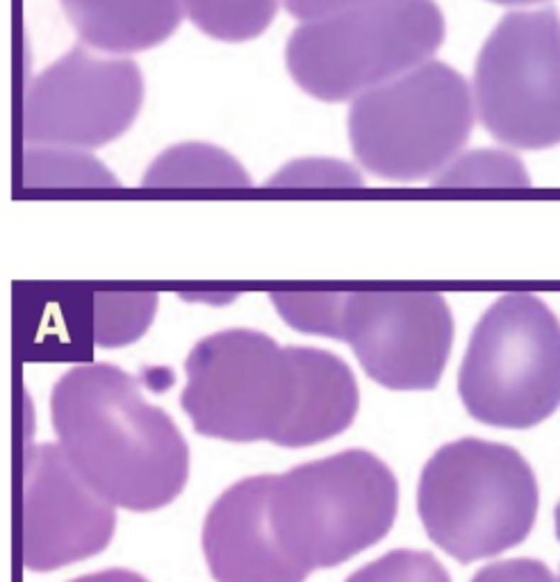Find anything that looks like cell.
<instances>
[{"label":"cell","instance_id":"obj_17","mask_svg":"<svg viewBox=\"0 0 560 582\" xmlns=\"http://www.w3.org/2000/svg\"><path fill=\"white\" fill-rule=\"evenodd\" d=\"M435 187H529L531 178L520 157L508 150L460 153L433 178Z\"/></svg>","mask_w":560,"mask_h":582},{"label":"cell","instance_id":"obj_21","mask_svg":"<svg viewBox=\"0 0 560 582\" xmlns=\"http://www.w3.org/2000/svg\"><path fill=\"white\" fill-rule=\"evenodd\" d=\"M383 3H403V0H285V9L301 21H312L319 16H328L335 12L364 5H383Z\"/></svg>","mask_w":560,"mask_h":582},{"label":"cell","instance_id":"obj_7","mask_svg":"<svg viewBox=\"0 0 560 582\" xmlns=\"http://www.w3.org/2000/svg\"><path fill=\"white\" fill-rule=\"evenodd\" d=\"M476 105L467 80L428 59L358 96L349 114L353 155L371 176L390 182L435 178L467 146Z\"/></svg>","mask_w":560,"mask_h":582},{"label":"cell","instance_id":"obj_11","mask_svg":"<svg viewBox=\"0 0 560 582\" xmlns=\"http://www.w3.org/2000/svg\"><path fill=\"white\" fill-rule=\"evenodd\" d=\"M114 525V505L80 476L62 446L26 450L21 519L26 569L46 574L101 553Z\"/></svg>","mask_w":560,"mask_h":582},{"label":"cell","instance_id":"obj_1","mask_svg":"<svg viewBox=\"0 0 560 582\" xmlns=\"http://www.w3.org/2000/svg\"><path fill=\"white\" fill-rule=\"evenodd\" d=\"M180 405L198 435L303 448L344 433L360 394L349 364L264 332L223 330L191 348Z\"/></svg>","mask_w":560,"mask_h":582},{"label":"cell","instance_id":"obj_15","mask_svg":"<svg viewBox=\"0 0 560 582\" xmlns=\"http://www.w3.org/2000/svg\"><path fill=\"white\" fill-rule=\"evenodd\" d=\"M21 187H118L99 159L80 148L26 146L21 161Z\"/></svg>","mask_w":560,"mask_h":582},{"label":"cell","instance_id":"obj_5","mask_svg":"<svg viewBox=\"0 0 560 582\" xmlns=\"http://www.w3.org/2000/svg\"><path fill=\"white\" fill-rule=\"evenodd\" d=\"M537 501L529 462L510 446L476 437L439 448L417 491L428 537L462 564L522 544L533 530Z\"/></svg>","mask_w":560,"mask_h":582},{"label":"cell","instance_id":"obj_18","mask_svg":"<svg viewBox=\"0 0 560 582\" xmlns=\"http://www.w3.org/2000/svg\"><path fill=\"white\" fill-rule=\"evenodd\" d=\"M347 582H451V578L430 553L398 548L358 569Z\"/></svg>","mask_w":560,"mask_h":582},{"label":"cell","instance_id":"obj_6","mask_svg":"<svg viewBox=\"0 0 560 582\" xmlns=\"http://www.w3.org/2000/svg\"><path fill=\"white\" fill-rule=\"evenodd\" d=\"M444 35V14L433 0L364 5L303 21L285 57L308 96L347 103L433 59Z\"/></svg>","mask_w":560,"mask_h":582},{"label":"cell","instance_id":"obj_8","mask_svg":"<svg viewBox=\"0 0 560 582\" xmlns=\"http://www.w3.org/2000/svg\"><path fill=\"white\" fill-rule=\"evenodd\" d=\"M467 412L494 428H533L560 405V321L526 291L501 296L471 332L458 373Z\"/></svg>","mask_w":560,"mask_h":582},{"label":"cell","instance_id":"obj_16","mask_svg":"<svg viewBox=\"0 0 560 582\" xmlns=\"http://www.w3.org/2000/svg\"><path fill=\"white\" fill-rule=\"evenodd\" d=\"M189 21L208 37L240 44L271 25L278 0H180Z\"/></svg>","mask_w":560,"mask_h":582},{"label":"cell","instance_id":"obj_12","mask_svg":"<svg viewBox=\"0 0 560 582\" xmlns=\"http://www.w3.org/2000/svg\"><path fill=\"white\" fill-rule=\"evenodd\" d=\"M271 476H253L225 489L203 525V551L217 582H303L308 574L289 562L269 521Z\"/></svg>","mask_w":560,"mask_h":582},{"label":"cell","instance_id":"obj_9","mask_svg":"<svg viewBox=\"0 0 560 582\" xmlns=\"http://www.w3.org/2000/svg\"><path fill=\"white\" fill-rule=\"evenodd\" d=\"M486 132L510 150L560 146V12L515 9L486 39L471 82Z\"/></svg>","mask_w":560,"mask_h":582},{"label":"cell","instance_id":"obj_22","mask_svg":"<svg viewBox=\"0 0 560 582\" xmlns=\"http://www.w3.org/2000/svg\"><path fill=\"white\" fill-rule=\"evenodd\" d=\"M71 582H148V580L128 569H107V571H101V574H91Z\"/></svg>","mask_w":560,"mask_h":582},{"label":"cell","instance_id":"obj_13","mask_svg":"<svg viewBox=\"0 0 560 582\" xmlns=\"http://www.w3.org/2000/svg\"><path fill=\"white\" fill-rule=\"evenodd\" d=\"M69 23L87 46L130 55L167 41L180 25V0H60Z\"/></svg>","mask_w":560,"mask_h":582},{"label":"cell","instance_id":"obj_20","mask_svg":"<svg viewBox=\"0 0 560 582\" xmlns=\"http://www.w3.org/2000/svg\"><path fill=\"white\" fill-rule=\"evenodd\" d=\"M471 582H560L540 559H503L483 566Z\"/></svg>","mask_w":560,"mask_h":582},{"label":"cell","instance_id":"obj_23","mask_svg":"<svg viewBox=\"0 0 560 582\" xmlns=\"http://www.w3.org/2000/svg\"><path fill=\"white\" fill-rule=\"evenodd\" d=\"M494 5H503V7H529V5H542L549 3V0H490Z\"/></svg>","mask_w":560,"mask_h":582},{"label":"cell","instance_id":"obj_2","mask_svg":"<svg viewBox=\"0 0 560 582\" xmlns=\"http://www.w3.org/2000/svg\"><path fill=\"white\" fill-rule=\"evenodd\" d=\"M60 446L91 487L118 508L150 512L182 491L189 450L135 378L112 364H82L52 387Z\"/></svg>","mask_w":560,"mask_h":582},{"label":"cell","instance_id":"obj_4","mask_svg":"<svg viewBox=\"0 0 560 582\" xmlns=\"http://www.w3.org/2000/svg\"><path fill=\"white\" fill-rule=\"evenodd\" d=\"M398 484L383 460L344 450L269 484V521L289 562L306 574L347 562L390 532Z\"/></svg>","mask_w":560,"mask_h":582},{"label":"cell","instance_id":"obj_3","mask_svg":"<svg viewBox=\"0 0 560 582\" xmlns=\"http://www.w3.org/2000/svg\"><path fill=\"white\" fill-rule=\"evenodd\" d=\"M287 326L351 343L371 380L396 392L433 389L442 378L454 316L435 291H274Z\"/></svg>","mask_w":560,"mask_h":582},{"label":"cell","instance_id":"obj_10","mask_svg":"<svg viewBox=\"0 0 560 582\" xmlns=\"http://www.w3.org/2000/svg\"><path fill=\"white\" fill-rule=\"evenodd\" d=\"M144 103V78L128 57L75 46L30 82L23 98L28 146L91 150L133 125Z\"/></svg>","mask_w":560,"mask_h":582},{"label":"cell","instance_id":"obj_14","mask_svg":"<svg viewBox=\"0 0 560 582\" xmlns=\"http://www.w3.org/2000/svg\"><path fill=\"white\" fill-rule=\"evenodd\" d=\"M144 187H249L240 161L208 144H180L164 150L146 171Z\"/></svg>","mask_w":560,"mask_h":582},{"label":"cell","instance_id":"obj_24","mask_svg":"<svg viewBox=\"0 0 560 582\" xmlns=\"http://www.w3.org/2000/svg\"><path fill=\"white\" fill-rule=\"evenodd\" d=\"M554 519H556V537H558V542H560V503H558V508H556Z\"/></svg>","mask_w":560,"mask_h":582},{"label":"cell","instance_id":"obj_19","mask_svg":"<svg viewBox=\"0 0 560 582\" xmlns=\"http://www.w3.org/2000/svg\"><path fill=\"white\" fill-rule=\"evenodd\" d=\"M271 187H360L362 178L340 159H298L269 180Z\"/></svg>","mask_w":560,"mask_h":582}]
</instances>
